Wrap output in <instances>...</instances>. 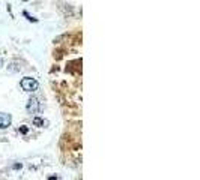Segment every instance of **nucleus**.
Returning a JSON list of instances; mask_svg holds the SVG:
<instances>
[{"label":"nucleus","instance_id":"423d86ee","mask_svg":"<svg viewBox=\"0 0 200 180\" xmlns=\"http://www.w3.org/2000/svg\"><path fill=\"white\" fill-rule=\"evenodd\" d=\"M23 14H24V17H26L29 21H32V23H38V18H33L32 15H30V14H29V12H27V11H24Z\"/></svg>","mask_w":200,"mask_h":180},{"label":"nucleus","instance_id":"0eeeda50","mask_svg":"<svg viewBox=\"0 0 200 180\" xmlns=\"http://www.w3.org/2000/svg\"><path fill=\"white\" fill-rule=\"evenodd\" d=\"M20 132H21V134H27V132H29V128H27V126H21V128H20Z\"/></svg>","mask_w":200,"mask_h":180},{"label":"nucleus","instance_id":"7ed1b4c3","mask_svg":"<svg viewBox=\"0 0 200 180\" xmlns=\"http://www.w3.org/2000/svg\"><path fill=\"white\" fill-rule=\"evenodd\" d=\"M12 123V116L6 113H0V129H6Z\"/></svg>","mask_w":200,"mask_h":180},{"label":"nucleus","instance_id":"6e6552de","mask_svg":"<svg viewBox=\"0 0 200 180\" xmlns=\"http://www.w3.org/2000/svg\"><path fill=\"white\" fill-rule=\"evenodd\" d=\"M3 63H5V62H3V59H2V57H0V68L3 66Z\"/></svg>","mask_w":200,"mask_h":180},{"label":"nucleus","instance_id":"39448f33","mask_svg":"<svg viewBox=\"0 0 200 180\" xmlns=\"http://www.w3.org/2000/svg\"><path fill=\"white\" fill-rule=\"evenodd\" d=\"M8 69L11 71V72H20V71H21V66H20L18 63H11V65L8 66Z\"/></svg>","mask_w":200,"mask_h":180},{"label":"nucleus","instance_id":"20e7f679","mask_svg":"<svg viewBox=\"0 0 200 180\" xmlns=\"http://www.w3.org/2000/svg\"><path fill=\"white\" fill-rule=\"evenodd\" d=\"M32 123H33V126H38V128H41V126H44V125H47V122H45L44 119H41V117H33Z\"/></svg>","mask_w":200,"mask_h":180},{"label":"nucleus","instance_id":"f03ea898","mask_svg":"<svg viewBox=\"0 0 200 180\" xmlns=\"http://www.w3.org/2000/svg\"><path fill=\"white\" fill-rule=\"evenodd\" d=\"M27 113L29 114H36V113L41 110V104H39V101L36 99V98H30L29 101H27Z\"/></svg>","mask_w":200,"mask_h":180},{"label":"nucleus","instance_id":"f257e3e1","mask_svg":"<svg viewBox=\"0 0 200 180\" xmlns=\"http://www.w3.org/2000/svg\"><path fill=\"white\" fill-rule=\"evenodd\" d=\"M20 86L24 92H35L39 89V83L36 81V78L32 77H24L21 81H20Z\"/></svg>","mask_w":200,"mask_h":180}]
</instances>
